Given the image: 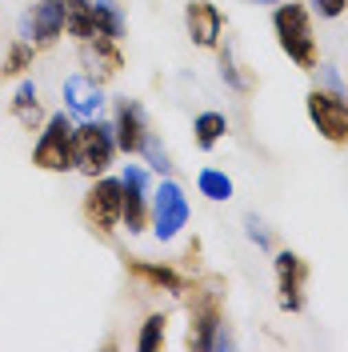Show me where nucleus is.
Masks as SVG:
<instances>
[{
	"mask_svg": "<svg viewBox=\"0 0 348 352\" xmlns=\"http://www.w3.org/2000/svg\"><path fill=\"white\" fill-rule=\"evenodd\" d=\"M308 4H312V12L320 21H340L348 12V0H308Z\"/></svg>",
	"mask_w": 348,
	"mask_h": 352,
	"instance_id": "nucleus-26",
	"label": "nucleus"
},
{
	"mask_svg": "<svg viewBox=\"0 0 348 352\" xmlns=\"http://www.w3.org/2000/svg\"><path fill=\"white\" fill-rule=\"evenodd\" d=\"M149 212H153V180L144 164H124L120 173V224L132 236L149 228Z\"/></svg>",
	"mask_w": 348,
	"mask_h": 352,
	"instance_id": "nucleus-8",
	"label": "nucleus"
},
{
	"mask_svg": "<svg viewBox=\"0 0 348 352\" xmlns=\"http://www.w3.org/2000/svg\"><path fill=\"white\" fill-rule=\"evenodd\" d=\"M72 116L65 109L48 112V120L36 132V144H32V164L44 173H72Z\"/></svg>",
	"mask_w": 348,
	"mask_h": 352,
	"instance_id": "nucleus-4",
	"label": "nucleus"
},
{
	"mask_svg": "<svg viewBox=\"0 0 348 352\" xmlns=\"http://www.w3.org/2000/svg\"><path fill=\"white\" fill-rule=\"evenodd\" d=\"M224 136H228V116L224 112H200L193 120V140L200 153H213Z\"/></svg>",
	"mask_w": 348,
	"mask_h": 352,
	"instance_id": "nucleus-19",
	"label": "nucleus"
},
{
	"mask_svg": "<svg viewBox=\"0 0 348 352\" xmlns=\"http://www.w3.org/2000/svg\"><path fill=\"white\" fill-rule=\"evenodd\" d=\"M80 65H85L88 76H96L100 85H109L120 76L124 68V52H120V41H105V36H92V41L80 44Z\"/></svg>",
	"mask_w": 348,
	"mask_h": 352,
	"instance_id": "nucleus-14",
	"label": "nucleus"
},
{
	"mask_svg": "<svg viewBox=\"0 0 348 352\" xmlns=\"http://www.w3.org/2000/svg\"><path fill=\"white\" fill-rule=\"evenodd\" d=\"M164 336H168V312H153V316H144V324L136 332V349L140 352H156L164 344Z\"/></svg>",
	"mask_w": 348,
	"mask_h": 352,
	"instance_id": "nucleus-22",
	"label": "nucleus"
},
{
	"mask_svg": "<svg viewBox=\"0 0 348 352\" xmlns=\"http://www.w3.org/2000/svg\"><path fill=\"white\" fill-rule=\"evenodd\" d=\"M184 28L196 48H217L224 41V12L213 0H188L184 4Z\"/></svg>",
	"mask_w": 348,
	"mask_h": 352,
	"instance_id": "nucleus-13",
	"label": "nucleus"
},
{
	"mask_svg": "<svg viewBox=\"0 0 348 352\" xmlns=\"http://www.w3.org/2000/svg\"><path fill=\"white\" fill-rule=\"evenodd\" d=\"M12 120L21 124L24 132H41V124L48 120V112H44V100H41V88L32 85V80H21L17 92H12Z\"/></svg>",
	"mask_w": 348,
	"mask_h": 352,
	"instance_id": "nucleus-16",
	"label": "nucleus"
},
{
	"mask_svg": "<svg viewBox=\"0 0 348 352\" xmlns=\"http://www.w3.org/2000/svg\"><path fill=\"white\" fill-rule=\"evenodd\" d=\"M21 36L36 52L52 48V44L65 36V0H36L21 21Z\"/></svg>",
	"mask_w": 348,
	"mask_h": 352,
	"instance_id": "nucleus-10",
	"label": "nucleus"
},
{
	"mask_svg": "<svg viewBox=\"0 0 348 352\" xmlns=\"http://www.w3.org/2000/svg\"><path fill=\"white\" fill-rule=\"evenodd\" d=\"M65 112L72 120H96L105 112V85L88 72H72L65 80Z\"/></svg>",
	"mask_w": 348,
	"mask_h": 352,
	"instance_id": "nucleus-12",
	"label": "nucleus"
},
{
	"mask_svg": "<svg viewBox=\"0 0 348 352\" xmlns=\"http://www.w3.org/2000/svg\"><path fill=\"white\" fill-rule=\"evenodd\" d=\"M129 276H136L140 285H149V288L173 292V296H180V292L188 288V276H184L180 268H173V264H156V261H140V256L129 261Z\"/></svg>",
	"mask_w": 348,
	"mask_h": 352,
	"instance_id": "nucleus-15",
	"label": "nucleus"
},
{
	"mask_svg": "<svg viewBox=\"0 0 348 352\" xmlns=\"http://www.w3.org/2000/svg\"><path fill=\"white\" fill-rule=\"evenodd\" d=\"M32 60H36V48L24 41V36H17V41L8 44L4 60H0V76H24L32 68Z\"/></svg>",
	"mask_w": 348,
	"mask_h": 352,
	"instance_id": "nucleus-21",
	"label": "nucleus"
},
{
	"mask_svg": "<svg viewBox=\"0 0 348 352\" xmlns=\"http://www.w3.org/2000/svg\"><path fill=\"white\" fill-rule=\"evenodd\" d=\"M116 132H112L109 120H80L76 132H72V173L88 176V180H96V176H105L112 168V160H116Z\"/></svg>",
	"mask_w": 348,
	"mask_h": 352,
	"instance_id": "nucleus-3",
	"label": "nucleus"
},
{
	"mask_svg": "<svg viewBox=\"0 0 348 352\" xmlns=\"http://www.w3.org/2000/svg\"><path fill=\"white\" fill-rule=\"evenodd\" d=\"M305 109L312 129L325 136L328 144L348 148V100L345 92H332V88H312L305 96Z\"/></svg>",
	"mask_w": 348,
	"mask_h": 352,
	"instance_id": "nucleus-7",
	"label": "nucleus"
},
{
	"mask_svg": "<svg viewBox=\"0 0 348 352\" xmlns=\"http://www.w3.org/2000/svg\"><path fill=\"white\" fill-rule=\"evenodd\" d=\"M272 32H276L281 52L301 68V72H316V68H320L312 8H305L301 0H281V4H272Z\"/></svg>",
	"mask_w": 348,
	"mask_h": 352,
	"instance_id": "nucleus-2",
	"label": "nucleus"
},
{
	"mask_svg": "<svg viewBox=\"0 0 348 352\" xmlns=\"http://www.w3.org/2000/svg\"><path fill=\"white\" fill-rule=\"evenodd\" d=\"M244 4H252V8H272V4H281V0H244Z\"/></svg>",
	"mask_w": 348,
	"mask_h": 352,
	"instance_id": "nucleus-27",
	"label": "nucleus"
},
{
	"mask_svg": "<svg viewBox=\"0 0 348 352\" xmlns=\"http://www.w3.org/2000/svg\"><path fill=\"white\" fill-rule=\"evenodd\" d=\"M184 292H188V349L196 352L232 349V336L224 329V296H228L224 276L204 272Z\"/></svg>",
	"mask_w": 348,
	"mask_h": 352,
	"instance_id": "nucleus-1",
	"label": "nucleus"
},
{
	"mask_svg": "<svg viewBox=\"0 0 348 352\" xmlns=\"http://www.w3.org/2000/svg\"><path fill=\"white\" fill-rule=\"evenodd\" d=\"M129 21H124V8L116 0H92V36H105V41H124Z\"/></svg>",
	"mask_w": 348,
	"mask_h": 352,
	"instance_id": "nucleus-17",
	"label": "nucleus"
},
{
	"mask_svg": "<svg viewBox=\"0 0 348 352\" xmlns=\"http://www.w3.org/2000/svg\"><path fill=\"white\" fill-rule=\"evenodd\" d=\"M80 212H85L88 228H92L96 236H105V241H109L112 232L120 228V176H109V173L96 176V180L88 184Z\"/></svg>",
	"mask_w": 348,
	"mask_h": 352,
	"instance_id": "nucleus-6",
	"label": "nucleus"
},
{
	"mask_svg": "<svg viewBox=\"0 0 348 352\" xmlns=\"http://www.w3.org/2000/svg\"><path fill=\"white\" fill-rule=\"evenodd\" d=\"M65 36L76 44L92 41V0H65Z\"/></svg>",
	"mask_w": 348,
	"mask_h": 352,
	"instance_id": "nucleus-20",
	"label": "nucleus"
},
{
	"mask_svg": "<svg viewBox=\"0 0 348 352\" xmlns=\"http://www.w3.org/2000/svg\"><path fill=\"white\" fill-rule=\"evenodd\" d=\"M272 272H276V300H281L284 312H305V300H308V276L312 268L301 252L292 248H281L272 256Z\"/></svg>",
	"mask_w": 348,
	"mask_h": 352,
	"instance_id": "nucleus-9",
	"label": "nucleus"
},
{
	"mask_svg": "<svg viewBox=\"0 0 348 352\" xmlns=\"http://www.w3.org/2000/svg\"><path fill=\"white\" fill-rule=\"evenodd\" d=\"M188 217H193V208H188L184 188L173 176H164L153 188V212H149V228L156 232V241H176L188 228Z\"/></svg>",
	"mask_w": 348,
	"mask_h": 352,
	"instance_id": "nucleus-5",
	"label": "nucleus"
},
{
	"mask_svg": "<svg viewBox=\"0 0 348 352\" xmlns=\"http://www.w3.org/2000/svg\"><path fill=\"white\" fill-rule=\"evenodd\" d=\"M140 156H144V164H149L153 173H160V176H168V173L176 168V164H173V153L164 148V140H160L156 132H149V136H144V148H140Z\"/></svg>",
	"mask_w": 348,
	"mask_h": 352,
	"instance_id": "nucleus-24",
	"label": "nucleus"
},
{
	"mask_svg": "<svg viewBox=\"0 0 348 352\" xmlns=\"http://www.w3.org/2000/svg\"><path fill=\"white\" fill-rule=\"evenodd\" d=\"M196 188H200V197H208V200H232V180L220 173V168H200L196 173Z\"/></svg>",
	"mask_w": 348,
	"mask_h": 352,
	"instance_id": "nucleus-23",
	"label": "nucleus"
},
{
	"mask_svg": "<svg viewBox=\"0 0 348 352\" xmlns=\"http://www.w3.org/2000/svg\"><path fill=\"white\" fill-rule=\"evenodd\" d=\"M244 236L257 244V248H264V252L272 248V232H268V224H264L261 217H252V212L244 217Z\"/></svg>",
	"mask_w": 348,
	"mask_h": 352,
	"instance_id": "nucleus-25",
	"label": "nucleus"
},
{
	"mask_svg": "<svg viewBox=\"0 0 348 352\" xmlns=\"http://www.w3.org/2000/svg\"><path fill=\"white\" fill-rule=\"evenodd\" d=\"M112 132H116V148L124 156H140L144 148V136H149V112L140 100H132V96H120L116 100V112H112Z\"/></svg>",
	"mask_w": 348,
	"mask_h": 352,
	"instance_id": "nucleus-11",
	"label": "nucleus"
},
{
	"mask_svg": "<svg viewBox=\"0 0 348 352\" xmlns=\"http://www.w3.org/2000/svg\"><path fill=\"white\" fill-rule=\"evenodd\" d=\"M217 56H220V80L232 88V92H252V88H257V80H252V76L244 72V65L237 60V48H232L228 36L217 44Z\"/></svg>",
	"mask_w": 348,
	"mask_h": 352,
	"instance_id": "nucleus-18",
	"label": "nucleus"
}]
</instances>
